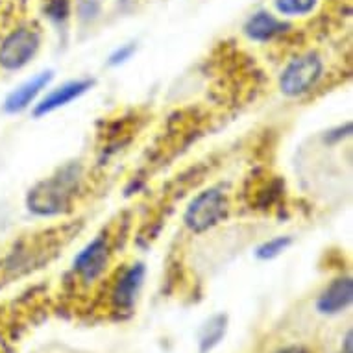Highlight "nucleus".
I'll list each match as a JSON object with an SVG mask.
<instances>
[{
  "label": "nucleus",
  "mask_w": 353,
  "mask_h": 353,
  "mask_svg": "<svg viewBox=\"0 0 353 353\" xmlns=\"http://www.w3.org/2000/svg\"><path fill=\"white\" fill-rule=\"evenodd\" d=\"M81 165L67 163L52 176L37 181L26 196V208L37 216H58L72 208L76 192L80 189Z\"/></svg>",
  "instance_id": "1"
},
{
  "label": "nucleus",
  "mask_w": 353,
  "mask_h": 353,
  "mask_svg": "<svg viewBox=\"0 0 353 353\" xmlns=\"http://www.w3.org/2000/svg\"><path fill=\"white\" fill-rule=\"evenodd\" d=\"M228 214V198L219 187L198 192L187 205L183 222L192 233H205L224 220Z\"/></svg>",
  "instance_id": "2"
},
{
  "label": "nucleus",
  "mask_w": 353,
  "mask_h": 353,
  "mask_svg": "<svg viewBox=\"0 0 353 353\" xmlns=\"http://www.w3.org/2000/svg\"><path fill=\"white\" fill-rule=\"evenodd\" d=\"M324 63L316 54H303L287 63L279 76V89L285 97H301L309 93L322 78Z\"/></svg>",
  "instance_id": "3"
},
{
  "label": "nucleus",
  "mask_w": 353,
  "mask_h": 353,
  "mask_svg": "<svg viewBox=\"0 0 353 353\" xmlns=\"http://www.w3.org/2000/svg\"><path fill=\"white\" fill-rule=\"evenodd\" d=\"M39 45V34L35 30H13L0 45V67L6 70L23 69L35 58Z\"/></svg>",
  "instance_id": "4"
},
{
  "label": "nucleus",
  "mask_w": 353,
  "mask_h": 353,
  "mask_svg": "<svg viewBox=\"0 0 353 353\" xmlns=\"http://www.w3.org/2000/svg\"><path fill=\"white\" fill-rule=\"evenodd\" d=\"M110 255V244L105 243L104 237H97L74 257V272L81 281L91 283L108 268Z\"/></svg>",
  "instance_id": "5"
},
{
  "label": "nucleus",
  "mask_w": 353,
  "mask_h": 353,
  "mask_svg": "<svg viewBox=\"0 0 353 353\" xmlns=\"http://www.w3.org/2000/svg\"><path fill=\"white\" fill-rule=\"evenodd\" d=\"M146 268L143 263H135L128 267L124 272L119 276L113 292H111V301L117 311H132L137 301L143 283H145Z\"/></svg>",
  "instance_id": "6"
},
{
  "label": "nucleus",
  "mask_w": 353,
  "mask_h": 353,
  "mask_svg": "<svg viewBox=\"0 0 353 353\" xmlns=\"http://www.w3.org/2000/svg\"><path fill=\"white\" fill-rule=\"evenodd\" d=\"M94 85L93 80H70L61 83L59 87L52 89L50 93L41 100L39 104H35L34 108V117H45L48 113H54L58 111L59 108H65L69 105L70 102L81 99L83 94Z\"/></svg>",
  "instance_id": "7"
},
{
  "label": "nucleus",
  "mask_w": 353,
  "mask_h": 353,
  "mask_svg": "<svg viewBox=\"0 0 353 353\" xmlns=\"http://www.w3.org/2000/svg\"><path fill=\"white\" fill-rule=\"evenodd\" d=\"M52 78V70H45V72H39L34 78H30L24 83H21L17 89H13L12 93L8 94L6 102H4V111L10 113V115H17L21 111L28 110L32 102L47 89Z\"/></svg>",
  "instance_id": "8"
},
{
  "label": "nucleus",
  "mask_w": 353,
  "mask_h": 353,
  "mask_svg": "<svg viewBox=\"0 0 353 353\" xmlns=\"http://www.w3.org/2000/svg\"><path fill=\"white\" fill-rule=\"evenodd\" d=\"M353 301V281L352 278H336L333 279L319 296L316 309L319 313L333 316L342 311H346Z\"/></svg>",
  "instance_id": "9"
},
{
  "label": "nucleus",
  "mask_w": 353,
  "mask_h": 353,
  "mask_svg": "<svg viewBox=\"0 0 353 353\" xmlns=\"http://www.w3.org/2000/svg\"><path fill=\"white\" fill-rule=\"evenodd\" d=\"M289 28V24L274 17L272 13L268 12H257L244 23V34L246 37L257 43H267L283 34Z\"/></svg>",
  "instance_id": "10"
},
{
  "label": "nucleus",
  "mask_w": 353,
  "mask_h": 353,
  "mask_svg": "<svg viewBox=\"0 0 353 353\" xmlns=\"http://www.w3.org/2000/svg\"><path fill=\"white\" fill-rule=\"evenodd\" d=\"M228 331L226 314H214L198 331V347L200 353H209L214 346H219Z\"/></svg>",
  "instance_id": "11"
},
{
  "label": "nucleus",
  "mask_w": 353,
  "mask_h": 353,
  "mask_svg": "<svg viewBox=\"0 0 353 353\" xmlns=\"http://www.w3.org/2000/svg\"><path fill=\"white\" fill-rule=\"evenodd\" d=\"M319 0H274L278 13L285 17H303L313 12Z\"/></svg>",
  "instance_id": "12"
},
{
  "label": "nucleus",
  "mask_w": 353,
  "mask_h": 353,
  "mask_svg": "<svg viewBox=\"0 0 353 353\" xmlns=\"http://www.w3.org/2000/svg\"><path fill=\"white\" fill-rule=\"evenodd\" d=\"M290 244H292V239L287 237V235H281V237H274L270 241H265L263 244L257 246L255 250V257L261 261H270L279 257L281 254H285L287 250L290 248Z\"/></svg>",
  "instance_id": "13"
},
{
  "label": "nucleus",
  "mask_w": 353,
  "mask_h": 353,
  "mask_svg": "<svg viewBox=\"0 0 353 353\" xmlns=\"http://www.w3.org/2000/svg\"><path fill=\"white\" fill-rule=\"evenodd\" d=\"M134 52L135 45H122V47H119L115 52L111 54L110 59H108V63H110V67H119V65L126 63L128 59L134 56Z\"/></svg>",
  "instance_id": "14"
},
{
  "label": "nucleus",
  "mask_w": 353,
  "mask_h": 353,
  "mask_svg": "<svg viewBox=\"0 0 353 353\" xmlns=\"http://www.w3.org/2000/svg\"><path fill=\"white\" fill-rule=\"evenodd\" d=\"M48 17L54 21H63L69 13V2L67 0H52L47 8Z\"/></svg>",
  "instance_id": "15"
},
{
  "label": "nucleus",
  "mask_w": 353,
  "mask_h": 353,
  "mask_svg": "<svg viewBox=\"0 0 353 353\" xmlns=\"http://www.w3.org/2000/svg\"><path fill=\"white\" fill-rule=\"evenodd\" d=\"M274 353H311V352H309V350L303 346H285Z\"/></svg>",
  "instance_id": "16"
},
{
  "label": "nucleus",
  "mask_w": 353,
  "mask_h": 353,
  "mask_svg": "<svg viewBox=\"0 0 353 353\" xmlns=\"http://www.w3.org/2000/svg\"><path fill=\"white\" fill-rule=\"evenodd\" d=\"M342 353H353V333L352 331H347L346 339H344V350Z\"/></svg>",
  "instance_id": "17"
}]
</instances>
